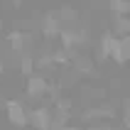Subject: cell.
I'll use <instances>...</instances> for the list:
<instances>
[{
    "label": "cell",
    "mask_w": 130,
    "mask_h": 130,
    "mask_svg": "<svg viewBox=\"0 0 130 130\" xmlns=\"http://www.w3.org/2000/svg\"><path fill=\"white\" fill-rule=\"evenodd\" d=\"M5 116L7 123H12L15 128H27V106L17 98H10L5 101Z\"/></svg>",
    "instance_id": "obj_3"
},
{
    "label": "cell",
    "mask_w": 130,
    "mask_h": 130,
    "mask_svg": "<svg viewBox=\"0 0 130 130\" xmlns=\"http://www.w3.org/2000/svg\"><path fill=\"white\" fill-rule=\"evenodd\" d=\"M108 10H110L113 17H128L130 3H128V0H110V3H108Z\"/></svg>",
    "instance_id": "obj_9"
},
{
    "label": "cell",
    "mask_w": 130,
    "mask_h": 130,
    "mask_svg": "<svg viewBox=\"0 0 130 130\" xmlns=\"http://www.w3.org/2000/svg\"><path fill=\"white\" fill-rule=\"evenodd\" d=\"M52 91V84L47 81V76H42V74H32L27 79V86H25V93H27L29 101H42V98H47Z\"/></svg>",
    "instance_id": "obj_1"
},
{
    "label": "cell",
    "mask_w": 130,
    "mask_h": 130,
    "mask_svg": "<svg viewBox=\"0 0 130 130\" xmlns=\"http://www.w3.org/2000/svg\"><path fill=\"white\" fill-rule=\"evenodd\" d=\"M7 44H10V49L17 52V54H27L29 35L22 32V29H12V32H7Z\"/></svg>",
    "instance_id": "obj_6"
},
{
    "label": "cell",
    "mask_w": 130,
    "mask_h": 130,
    "mask_svg": "<svg viewBox=\"0 0 130 130\" xmlns=\"http://www.w3.org/2000/svg\"><path fill=\"white\" fill-rule=\"evenodd\" d=\"M5 71V61H3V57H0V74Z\"/></svg>",
    "instance_id": "obj_13"
},
{
    "label": "cell",
    "mask_w": 130,
    "mask_h": 130,
    "mask_svg": "<svg viewBox=\"0 0 130 130\" xmlns=\"http://www.w3.org/2000/svg\"><path fill=\"white\" fill-rule=\"evenodd\" d=\"M71 66L76 69V74H81V76H93L96 74V66H93V61H91L88 57H74Z\"/></svg>",
    "instance_id": "obj_8"
},
{
    "label": "cell",
    "mask_w": 130,
    "mask_h": 130,
    "mask_svg": "<svg viewBox=\"0 0 130 130\" xmlns=\"http://www.w3.org/2000/svg\"><path fill=\"white\" fill-rule=\"evenodd\" d=\"M86 130H110L108 123H93V125H88Z\"/></svg>",
    "instance_id": "obj_12"
},
{
    "label": "cell",
    "mask_w": 130,
    "mask_h": 130,
    "mask_svg": "<svg viewBox=\"0 0 130 130\" xmlns=\"http://www.w3.org/2000/svg\"><path fill=\"white\" fill-rule=\"evenodd\" d=\"M110 59H113L118 66H125L130 61V37H120L116 42V47L110 52Z\"/></svg>",
    "instance_id": "obj_5"
},
{
    "label": "cell",
    "mask_w": 130,
    "mask_h": 130,
    "mask_svg": "<svg viewBox=\"0 0 130 130\" xmlns=\"http://www.w3.org/2000/svg\"><path fill=\"white\" fill-rule=\"evenodd\" d=\"M54 123V110L49 106H35L27 108V125H32L35 130H47Z\"/></svg>",
    "instance_id": "obj_2"
},
{
    "label": "cell",
    "mask_w": 130,
    "mask_h": 130,
    "mask_svg": "<svg viewBox=\"0 0 130 130\" xmlns=\"http://www.w3.org/2000/svg\"><path fill=\"white\" fill-rule=\"evenodd\" d=\"M20 74L27 79L35 74V54H20Z\"/></svg>",
    "instance_id": "obj_10"
},
{
    "label": "cell",
    "mask_w": 130,
    "mask_h": 130,
    "mask_svg": "<svg viewBox=\"0 0 130 130\" xmlns=\"http://www.w3.org/2000/svg\"><path fill=\"white\" fill-rule=\"evenodd\" d=\"M118 37L110 32V29H106V32H101V37H98V59L101 61H106V59H110V52H113V47H116Z\"/></svg>",
    "instance_id": "obj_7"
},
{
    "label": "cell",
    "mask_w": 130,
    "mask_h": 130,
    "mask_svg": "<svg viewBox=\"0 0 130 130\" xmlns=\"http://www.w3.org/2000/svg\"><path fill=\"white\" fill-rule=\"evenodd\" d=\"M61 20H59V15L57 12H47L42 17V35L47 37V39H57L59 32H61Z\"/></svg>",
    "instance_id": "obj_4"
},
{
    "label": "cell",
    "mask_w": 130,
    "mask_h": 130,
    "mask_svg": "<svg viewBox=\"0 0 130 130\" xmlns=\"http://www.w3.org/2000/svg\"><path fill=\"white\" fill-rule=\"evenodd\" d=\"M120 116H123V128L128 130L130 128V101H128V98L123 101V110H120Z\"/></svg>",
    "instance_id": "obj_11"
}]
</instances>
